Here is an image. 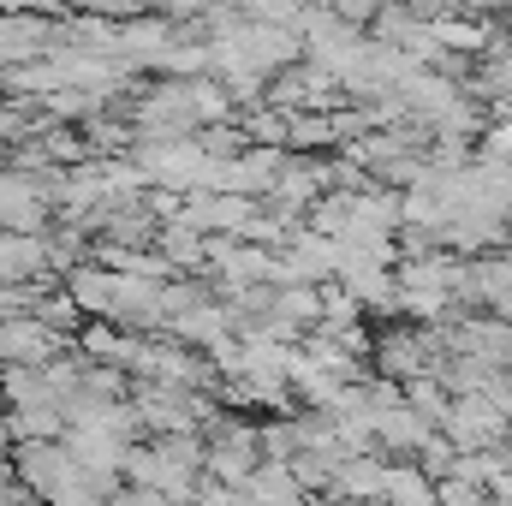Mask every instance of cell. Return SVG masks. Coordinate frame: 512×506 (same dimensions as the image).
I'll return each mask as SVG.
<instances>
[{
  "label": "cell",
  "mask_w": 512,
  "mask_h": 506,
  "mask_svg": "<svg viewBox=\"0 0 512 506\" xmlns=\"http://www.w3.org/2000/svg\"><path fill=\"white\" fill-rule=\"evenodd\" d=\"M0 358H6V364H54V334H48V322H6V328H0Z\"/></svg>",
  "instance_id": "obj_1"
},
{
  "label": "cell",
  "mask_w": 512,
  "mask_h": 506,
  "mask_svg": "<svg viewBox=\"0 0 512 506\" xmlns=\"http://www.w3.org/2000/svg\"><path fill=\"white\" fill-rule=\"evenodd\" d=\"M48 262V245L36 233H0V280H30Z\"/></svg>",
  "instance_id": "obj_2"
},
{
  "label": "cell",
  "mask_w": 512,
  "mask_h": 506,
  "mask_svg": "<svg viewBox=\"0 0 512 506\" xmlns=\"http://www.w3.org/2000/svg\"><path fill=\"white\" fill-rule=\"evenodd\" d=\"M0 227L6 233H36L42 227V197L30 185H0Z\"/></svg>",
  "instance_id": "obj_3"
},
{
  "label": "cell",
  "mask_w": 512,
  "mask_h": 506,
  "mask_svg": "<svg viewBox=\"0 0 512 506\" xmlns=\"http://www.w3.org/2000/svg\"><path fill=\"white\" fill-rule=\"evenodd\" d=\"M489 506H507V501H489Z\"/></svg>",
  "instance_id": "obj_4"
}]
</instances>
